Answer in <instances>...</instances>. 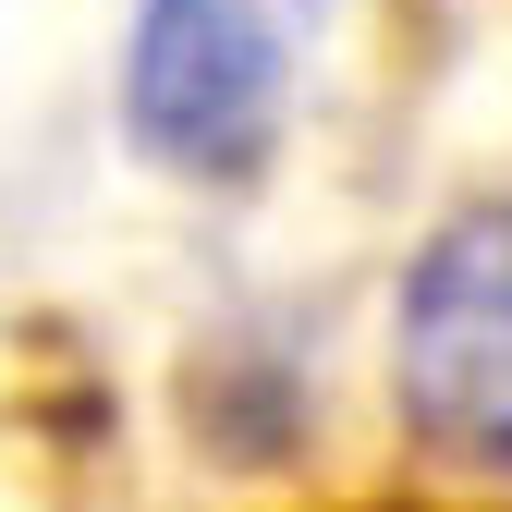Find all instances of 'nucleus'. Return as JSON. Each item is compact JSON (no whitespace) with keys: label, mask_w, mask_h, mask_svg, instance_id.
Masks as SVG:
<instances>
[{"label":"nucleus","mask_w":512,"mask_h":512,"mask_svg":"<svg viewBox=\"0 0 512 512\" xmlns=\"http://www.w3.org/2000/svg\"><path fill=\"white\" fill-rule=\"evenodd\" d=\"M330 0H135V61H122V122L159 171L244 183L281 147L293 74Z\"/></svg>","instance_id":"1"},{"label":"nucleus","mask_w":512,"mask_h":512,"mask_svg":"<svg viewBox=\"0 0 512 512\" xmlns=\"http://www.w3.org/2000/svg\"><path fill=\"white\" fill-rule=\"evenodd\" d=\"M391 391L439 464L512 488V208H476L415 256L403 330H391Z\"/></svg>","instance_id":"2"}]
</instances>
